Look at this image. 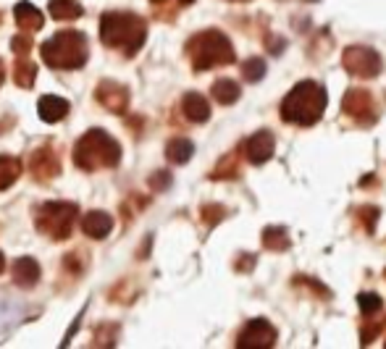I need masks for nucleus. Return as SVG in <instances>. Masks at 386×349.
I'll return each mask as SVG.
<instances>
[{"instance_id": "obj_24", "label": "nucleus", "mask_w": 386, "mask_h": 349, "mask_svg": "<svg viewBox=\"0 0 386 349\" xmlns=\"http://www.w3.org/2000/svg\"><path fill=\"white\" fill-rule=\"evenodd\" d=\"M357 305H360V313H363L365 318L371 315L373 318L381 307H384V302H381V297L373 295V292H363V295H357Z\"/></svg>"}, {"instance_id": "obj_5", "label": "nucleus", "mask_w": 386, "mask_h": 349, "mask_svg": "<svg viewBox=\"0 0 386 349\" xmlns=\"http://www.w3.org/2000/svg\"><path fill=\"white\" fill-rule=\"evenodd\" d=\"M187 55L192 61L194 71H208V68H218V66L234 64V45L229 43V37L224 32H208L194 34L187 43Z\"/></svg>"}, {"instance_id": "obj_7", "label": "nucleus", "mask_w": 386, "mask_h": 349, "mask_svg": "<svg viewBox=\"0 0 386 349\" xmlns=\"http://www.w3.org/2000/svg\"><path fill=\"white\" fill-rule=\"evenodd\" d=\"M342 66L347 68V74H352L357 79H376L384 71L381 55L365 45H350L342 53Z\"/></svg>"}, {"instance_id": "obj_15", "label": "nucleus", "mask_w": 386, "mask_h": 349, "mask_svg": "<svg viewBox=\"0 0 386 349\" xmlns=\"http://www.w3.org/2000/svg\"><path fill=\"white\" fill-rule=\"evenodd\" d=\"M182 110L192 124H203V121L210 119V105H208V100H205L203 95H197V92H187V95H184Z\"/></svg>"}, {"instance_id": "obj_35", "label": "nucleus", "mask_w": 386, "mask_h": 349, "mask_svg": "<svg viewBox=\"0 0 386 349\" xmlns=\"http://www.w3.org/2000/svg\"><path fill=\"white\" fill-rule=\"evenodd\" d=\"M150 3H166V0H150Z\"/></svg>"}, {"instance_id": "obj_36", "label": "nucleus", "mask_w": 386, "mask_h": 349, "mask_svg": "<svg viewBox=\"0 0 386 349\" xmlns=\"http://www.w3.org/2000/svg\"><path fill=\"white\" fill-rule=\"evenodd\" d=\"M308 3H313V0H308Z\"/></svg>"}, {"instance_id": "obj_10", "label": "nucleus", "mask_w": 386, "mask_h": 349, "mask_svg": "<svg viewBox=\"0 0 386 349\" xmlns=\"http://www.w3.org/2000/svg\"><path fill=\"white\" fill-rule=\"evenodd\" d=\"M95 98L103 108L116 113V116L129 110V89L124 84H118V82H100L95 89Z\"/></svg>"}, {"instance_id": "obj_28", "label": "nucleus", "mask_w": 386, "mask_h": 349, "mask_svg": "<svg viewBox=\"0 0 386 349\" xmlns=\"http://www.w3.org/2000/svg\"><path fill=\"white\" fill-rule=\"evenodd\" d=\"M11 47L16 55H27L29 50H32V37H29V32L27 34H16L11 40Z\"/></svg>"}, {"instance_id": "obj_29", "label": "nucleus", "mask_w": 386, "mask_h": 349, "mask_svg": "<svg viewBox=\"0 0 386 349\" xmlns=\"http://www.w3.org/2000/svg\"><path fill=\"white\" fill-rule=\"evenodd\" d=\"M357 218H363L365 231H373L376 221H378V207H360L357 210Z\"/></svg>"}, {"instance_id": "obj_30", "label": "nucleus", "mask_w": 386, "mask_h": 349, "mask_svg": "<svg viewBox=\"0 0 386 349\" xmlns=\"http://www.w3.org/2000/svg\"><path fill=\"white\" fill-rule=\"evenodd\" d=\"M169 184H171V174H169V171H161V174L150 176V186L155 192H163Z\"/></svg>"}, {"instance_id": "obj_27", "label": "nucleus", "mask_w": 386, "mask_h": 349, "mask_svg": "<svg viewBox=\"0 0 386 349\" xmlns=\"http://www.w3.org/2000/svg\"><path fill=\"white\" fill-rule=\"evenodd\" d=\"M231 176H236L234 155H229L226 161H221V165H218L213 174H210V179H231Z\"/></svg>"}, {"instance_id": "obj_34", "label": "nucleus", "mask_w": 386, "mask_h": 349, "mask_svg": "<svg viewBox=\"0 0 386 349\" xmlns=\"http://www.w3.org/2000/svg\"><path fill=\"white\" fill-rule=\"evenodd\" d=\"M179 3H182V6H190V3H194V0H179Z\"/></svg>"}, {"instance_id": "obj_13", "label": "nucleus", "mask_w": 386, "mask_h": 349, "mask_svg": "<svg viewBox=\"0 0 386 349\" xmlns=\"http://www.w3.org/2000/svg\"><path fill=\"white\" fill-rule=\"evenodd\" d=\"M82 231L92 239H106L108 234L113 231V218L103 213V210H92L82 218Z\"/></svg>"}, {"instance_id": "obj_19", "label": "nucleus", "mask_w": 386, "mask_h": 349, "mask_svg": "<svg viewBox=\"0 0 386 349\" xmlns=\"http://www.w3.org/2000/svg\"><path fill=\"white\" fill-rule=\"evenodd\" d=\"M85 13V8L76 0H50V16L58 22H74Z\"/></svg>"}, {"instance_id": "obj_33", "label": "nucleus", "mask_w": 386, "mask_h": 349, "mask_svg": "<svg viewBox=\"0 0 386 349\" xmlns=\"http://www.w3.org/2000/svg\"><path fill=\"white\" fill-rule=\"evenodd\" d=\"M3 268H6V258H3V252H0V273H3Z\"/></svg>"}, {"instance_id": "obj_14", "label": "nucleus", "mask_w": 386, "mask_h": 349, "mask_svg": "<svg viewBox=\"0 0 386 349\" xmlns=\"http://www.w3.org/2000/svg\"><path fill=\"white\" fill-rule=\"evenodd\" d=\"M40 265L34 258H19L13 262V284L22 286V289H32L37 281H40Z\"/></svg>"}, {"instance_id": "obj_16", "label": "nucleus", "mask_w": 386, "mask_h": 349, "mask_svg": "<svg viewBox=\"0 0 386 349\" xmlns=\"http://www.w3.org/2000/svg\"><path fill=\"white\" fill-rule=\"evenodd\" d=\"M13 16H16V24L29 34L37 32V29H43V24H45L43 11H37L32 3H19L16 11H13Z\"/></svg>"}, {"instance_id": "obj_31", "label": "nucleus", "mask_w": 386, "mask_h": 349, "mask_svg": "<svg viewBox=\"0 0 386 349\" xmlns=\"http://www.w3.org/2000/svg\"><path fill=\"white\" fill-rule=\"evenodd\" d=\"M252 265H255V258H242V260L236 262V271H250V268H252Z\"/></svg>"}, {"instance_id": "obj_3", "label": "nucleus", "mask_w": 386, "mask_h": 349, "mask_svg": "<svg viewBox=\"0 0 386 349\" xmlns=\"http://www.w3.org/2000/svg\"><path fill=\"white\" fill-rule=\"evenodd\" d=\"M118 161H121V144L103 129H90L74 147V163L82 171L116 168Z\"/></svg>"}, {"instance_id": "obj_8", "label": "nucleus", "mask_w": 386, "mask_h": 349, "mask_svg": "<svg viewBox=\"0 0 386 349\" xmlns=\"http://www.w3.org/2000/svg\"><path fill=\"white\" fill-rule=\"evenodd\" d=\"M279 339V331L271 326L266 318H252L242 334L236 339V347L242 349H266V347H273Z\"/></svg>"}, {"instance_id": "obj_9", "label": "nucleus", "mask_w": 386, "mask_h": 349, "mask_svg": "<svg viewBox=\"0 0 386 349\" xmlns=\"http://www.w3.org/2000/svg\"><path fill=\"white\" fill-rule=\"evenodd\" d=\"M344 116L355 119L357 124H371L376 121V100L368 89H350L342 98Z\"/></svg>"}, {"instance_id": "obj_1", "label": "nucleus", "mask_w": 386, "mask_h": 349, "mask_svg": "<svg viewBox=\"0 0 386 349\" xmlns=\"http://www.w3.org/2000/svg\"><path fill=\"white\" fill-rule=\"evenodd\" d=\"M100 37H103V43L108 47H113V50H118L127 58H134L142 50V45H145L148 24L137 13L129 11L103 13V19H100Z\"/></svg>"}, {"instance_id": "obj_22", "label": "nucleus", "mask_w": 386, "mask_h": 349, "mask_svg": "<svg viewBox=\"0 0 386 349\" xmlns=\"http://www.w3.org/2000/svg\"><path fill=\"white\" fill-rule=\"evenodd\" d=\"M19 176H22V163L16 158L0 155V189H8Z\"/></svg>"}, {"instance_id": "obj_32", "label": "nucleus", "mask_w": 386, "mask_h": 349, "mask_svg": "<svg viewBox=\"0 0 386 349\" xmlns=\"http://www.w3.org/2000/svg\"><path fill=\"white\" fill-rule=\"evenodd\" d=\"M3 79H6V71H3V61H0V87H3Z\"/></svg>"}, {"instance_id": "obj_4", "label": "nucleus", "mask_w": 386, "mask_h": 349, "mask_svg": "<svg viewBox=\"0 0 386 349\" xmlns=\"http://www.w3.org/2000/svg\"><path fill=\"white\" fill-rule=\"evenodd\" d=\"M87 58H90L87 34L74 32V29L58 32L48 43H43V61L53 68L74 71V68H82L87 64Z\"/></svg>"}, {"instance_id": "obj_37", "label": "nucleus", "mask_w": 386, "mask_h": 349, "mask_svg": "<svg viewBox=\"0 0 386 349\" xmlns=\"http://www.w3.org/2000/svg\"><path fill=\"white\" fill-rule=\"evenodd\" d=\"M384 273H386V271H384Z\"/></svg>"}, {"instance_id": "obj_2", "label": "nucleus", "mask_w": 386, "mask_h": 349, "mask_svg": "<svg viewBox=\"0 0 386 349\" xmlns=\"http://www.w3.org/2000/svg\"><path fill=\"white\" fill-rule=\"evenodd\" d=\"M329 105V95L326 87L318 82H300L294 84L292 92L281 103V119L294 126H313L318 124L323 116V110Z\"/></svg>"}, {"instance_id": "obj_11", "label": "nucleus", "mask_w": 386, "mask_h": 349, "mask_svg": "<svg viewBox=\"0 0 386 349\" xmlns=\"http://www.w3.org/2000/svg\"><path fill=\"white\" fill-rule=\"evenodd\" d=\"M245 158L250 161L252 165H263L269 163L271 158H273V150H276V140H273V134L271 131H257V134H252L250 140L245 142Z\"/></svg>"}, {"instance_id": "obj_23", "label": "nucleus", "mask_w": 386, "mask_h": 349, "mask_svg": "<svg viewBox=\"0 0 386 349\" xmlns=\"http://www.w3.org/2000/svg\"><path fill=\"white\" fill-rule=\"evenodd\" d=\"M34 79H37V66H34L32 61H19V64L13 66V82H16L22 89L32 87Z\"/></svg>"}, {"instance_id": "obj_12", "label": "nucleus", "mask_w": 386, "mask_h": 349, "mask_svg": "<svg viewBox=\"0 0 386 349\" xmlns=\"http://www.w3.org/2000/svg\"><path fill=\"white\" fill-rule=\"evenodd\" d=\"M29 171H32V176L37 181H50V179H55V176L61 174V161H58L53 147L34 150L32 161H29Z\"/></svg>"}, {"instance_id": "obj_18", "label": "nucleus", "mask_w": 386, "mask_h": 349, "mask_svg": "<svg viewBox=\"0 0 386 349\" xmlns=\"http://www.w3.org/2000/svg\"><path fill=\"white\" fill-rule=\"evenodd\" d=\"M210 92H213L215 103H221V105H231V103H236V100H239V95H242V87L236 84L234 79H218Z\"/></svg>"}, {"instance_id": "obj_26", "label": "nucleus", "mask_w": 386, "mask_h": 349, "mask_svg": "<svg viewBox=\"0 0 386 349\" xmlns=\"http://www.w3.org/2000/svg\"><path fill=\"white\" fill-rule=\"evenodd\" d=\"M203 221L208 223V226H215L218 221H224L226 218V207L224 205H203Z\"/></svg>"}, {"instance_id": "obj_17", "label": "nucleus", "mask_w": 386, "mask_h": 349, "mask_svg": "<svg viewBox=\"0 0 386 349\" xmlns=\"http://www.w3.org/2000/svg\"><path fill=\"white\" fill-rule=\"evenodd\" d=\"M69 113V103L58 95H45L40 100V119L48 121V124H58L61 119H66Z\"/></svg>"}, {"instance_id": "obj_6", "label": "nucleus", "mask_w": 386, "mask_h": 349, "mask_svg": "<svg viewBox=\"0 0 386 349\" xmlns=\"http://www.w3.org/2000/svg\"><path fill=\"white\" fill-rule=\"evenodd\" d=\"M76 205L74 202H45L40 210H37V229L53 237V239H69L71 237V229H74V221H76Z\"/></svg>"}, {"instance_id": "obj_25", "label": "nucleus", "mask_w": 386, "mask_h": 349, "mask_svg": "<svg viewBox=\"0 0 386 349\" xmlns=\"http://www.w3.org/2000/svg\"><path fill=\"white\" fill-rule=\"evenodd\" d=\"M242 77H245V82H260L266 77V61H260V58L245 61L242 64Z\"/></svg>"}, {"instance_id": "obj_20", "label": "nucleus", "mask_w": 386, "mask_h": 349, "mask_svg": "<svg viewBox=\"0 0 386 349\" xmlns=\"http://www.w3.org/2000/svg\"><path fill=\"white\" fill-rule=\"evenodd\" d=\"M194 153V144L190 142V140H184V137H176V140H171L169 142V147H166V158L171 161V163L176 165H184L190 158H192Z\"/></svg>"}, {"instance_id": "obj_21", "label": "nucleus", "mask_w": 386, "mask_h": 349, "mask_svg": "<svg viewBox=\"0 0 386 349\" xmlns=\"http://www.w3.org/2000/svg\"><path fill=\"white\" fill-rule=\"evenodd\" d=\"M263 247L271 252H284L290 247V234L281 226H269L263 229Z\"/></svg>"}]
</instances>
